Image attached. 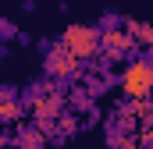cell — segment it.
Wrapping results in <instances>:
<instances>
[{"label":"cell","mask_w":153,"mask_h":149,"mask_svg":"<svg viewBox=\"0 0 153 149\" xmlns=\"http://www.w3.org/2000/svg\"><path fill=\"white\" fill-rule=\"evenodd\" d=\"M68 53H75L82 64H89V60H96V53H100V25H85V21H75V25H68L61 39H57Z\"/></svg>","instance_id":"obj_1"},{"label":"cell","mask_w":153,"mask_h":149,"mask_svg":"<svg viewBox=\"0 0 153 149\" xmlns=\"http://www.w3.org/2000/svg\"><path fill=\"white\" fill-rule=\"evenodd\" d=\"M117 85H121L125 100H143V96H150L153 92V64H150V57H132V60L125 64V74L117 78Z\"/></svg>","instance_id":"obj_2"},{"label":"cell","mask_w":153,"mask_h":149,"mask_svg":"<svg viewBox=\"0 0 153 149\" xmlns=\"http://www.w3.org/2000/svg\"><path fill=\"white\" fill-rule=\"evenodd\" d=\"M43 71L50 74V78H57V82H82V60H78L75 53H68L61 43H53V46H46V57H43Z\"/></svg>","instance_id":"obj_3"},{"label":"cell","mask_w":153,"mask_h":149,"mask_svg":"<svg viewBox=\"0 0 153 149\" xmlns=\"http://www.w3.org/2000/svg\"><path fill=\"white\" fill-rule=\"evenodd\" d=\"M25 103H29L32 121H53L57 114L68 107V92H64V89H57V92H43V96H29Z\"/></svg>","instance_id":"obj_4"},{"label":"cell","mask_w":153,"mask_h":149,"mask_svg":"<svg viewBox=\"0 0 153 149\" xmlns=\"http://www.w3.org/2000/svg\"><path fill=\"white\" fill-rule=\"evenodd\" d=\"M128 36H132V43H135V50H150L153 46V29L146 25V21H135V18H125V25H121Z\"/></svg>","instance_id":"obj_5"},{"label":"cell","mask_w":153,"mask_h":149,"mask_svg":"<svg viewBox=\"0 0 153 149\" xmlns=\"http://www.w3.org/2000/svg\"><path fill=\"white\" fill-rule=\"evenodd\" d=\"M11 146H14V149H43V146H46V135L39 131L36 124H32V128H18V135H14Z\"/></svg>","instance_id":"obj_6"},{"label":"cell","mask_w":153,"mask_h":149,"mask_svg":"<svg viewBox=\"0 0 153 149\" xmlns=\"http://www.w3.org/2000/svg\"><path fill=\"white\" fill-rule=\"evenodd\" d=\"M53 128H57V139H71V135L78 131V117L68 110V107H64V110L53 117Z\"/></svg>","instance_id":"obj_7"},{"label":"cell","mask_w":153,"mask_h":149,"mask_svg":"<svg viewBox=\"0 0 153 149\" xmlns=\"http://www.w3.org/2000/svg\"><path fill=\"white\" fill-rule=\"evenodd\" d=\"M68 110H85V114H93V96H89L85 89H71V92H68Z\"/></svg>","instance_id":"obj_8"}]
</instances>
